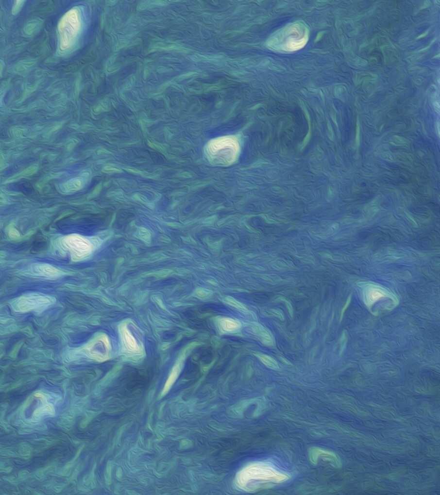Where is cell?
<instances>
[{
  "label": "cell",
  "instance_id": "obj_1",
  "mask_svg": "<svg viewBox=\"0 0 440 495\" xmlns=\"http://www.w3.org/2000/svg\"><path fill=\"white\" fill-rule=\"evenodd\" d=\"M309 40V30L301 22L291 23L272 34L267 46L279 52H295L303 49Z\"/></svg>",
  "mask_w": 440,
  "mask_h": 495
},
{
  "label": "cell",
  "instance_id": "obj_2",
  "mask_svg": "<svg viewBox=\"0 0 440 495\" xmlns=\"http://www.w3.org/2000/svg\"><path fill=\"white\" fill-rule=\"evenodd\" d=\"M290 479L287 473L281 472L268 462H256L248 466L240 472L237 482L246 488L252 482L261 484H280Z\"/></svg>",
  "mask_w": 440,
  "mask_h": 495
},
{
  "label": "cell",
  "instance_id": "obj_3",
  "mask_svg": "<svg viewBox=\"0 0 440 495\" xmlns=\"http://www.w3.org/2000/svg\"><path fill=\"white\" fill-rule=\"evenodd\" d=\"M239 150L238 141L232 136L213 139L205 147L209 159L222 165H230L235 161L238 156Z\"/></svg>",
  "mask_w": 440,
  "mask_h": 495
},
{
  "label": "cell",
  "instance_id": "obj_4",
  "mask_svg": "<svg viewBox=\"0 0 440 495\" xmlns=\"http://www.w3.org/2000/svg\"><path fill=\"white\" fill-rule=\"evenodd\" d=\"M81 15L79 9H72L64 15L58 27L60 36V47L67 51L74 45L81 30Z\"/></svg>",
  "mask_w": 440,
  "mask_h": 495
},
{
  "label": "cell",
  "instance_id": "obj_5",
  "mask_svg": "<svg viewBox=\"0 0 440 495\" xmlns=\"http://www.w3.org/2000/svg\"><path fill=\"white\" fill-rule=\"evenodd\" d=\"M54 302V298L51 297L41 294H30L20 297L14 301L13 308L16 312H42Z\"/></svg>",
  "mask_w": 440,
  "mask_h": 495
},
{
  "label": "cell",
  "instance_id": "obj_6",
  "mask_svg": "<svg viewBox=\"0 0 440 495\" xmlns=\"http://www.w3.org/2000/svg\"><path fill=\"white\" fill-rule=\"evenodd\" d=\"M363 295H364V302L369 309H372L374 306V304L382 299H389L395 305H397L399 303L398 298L391 292H389L387 289L384 288L381 285H376V284H367L365 285L364 291H363Z\"/></svg>",
  "mask_w": 440,
  "mask_h": 495
},
{
  "label": "cell",
  "instance_id": "obj_7",
  "mask_svg": "<svg viewBox=\"0 0 440 495\" xmlns=\"http://www.w3.org/2000/svg\"><path fill=\"white\" fill-rule=\"evenodd\" d=\"M62 245L71 252L75 259H81L90 255L93 248L90 241L78 235L65 237L62 240Z\"/></svg>",
  "mask_w": 440,
  "mask_h": 495
},
{
  "label": "cell",
  "instance_id": "obj_8",
  "mask_svg": "<svg viewBox=\"0 0 440 495\" xmlns=\"http://www.w3.org/2000/svg\"><path fill=\"white\" fill-rule=\"evenodd\" d=\"M319 458H322L329 462L334 467L340 468L341 461L337 454L329 450H323L319 447H312L309 450V459L311 463L317 464Z\"/></svg>",
  "mask_w": 440,
  "mask_h": 495
},
{
  "label": "cell",
  "instance_id": "obj_9",
  "mask_svg": "<svg viewBox=\"0 0 440 495\" xmlns=\"http://www.w3.org/2000/svg\"><path fill=\"white\" fill-rule=\"evenodd\" d=\"M253 330H254V333L257 335L258 338L261 340V342L263 344L268 346H273L274 345V339L272 337V334L269 332V330L265 329L264 327L261 326L260 324H254L253 326Z\"/></svg>",
  "mask_w": 440,
  "mask_h": 495
},
{
  "label": "cell",
  "instance_id": "obj_10",
  "mask_svg": "<svg viewBox=\"0 0 440 495\" xmlns=\"http://www.w3.org/2000/svg\"><path fill=\"white\" fill-rule=\"evenodd\" d=\"M36 270L39 274L46 277H58L62 274V272L60 269L49 264L38 265L36 266Z\"/></svg>",
  "mask_w": 440,
  "mask_h": 495
},
{
  "label": "cell",
  "instance_id": "obj_11",
  "mask_svg": "<svg viewBox=\"0 0 440 495\" xmlns=\"http://www.w3.org/2000/svg\"><path fill=\"white\" fill-rule=\"evenodd\" d=\"M181 367H182V364H180V363H177V364H175V367L173 368L171 373H170V375L169 377L168 381H167V383H166L165 387H164V391H163L164 394L167 393V391L170 389V387L173 385V383L177 379V377L179 375L180 371H181Z\"/></svg>",
  "mask_w": 440,
  "mask_h": 495
},
{
  "label": "cell",
  "instance_id": "obj_12",
  "mask_svg": "<svg viewBox=\"0 0 440 495\" xmlns=\"http://www.w3.org/2000/svg\"><path fill=\"white\" fill-rule=\"evenodd\" d=\"M220 328L221 330H224V331H235V330H238L241 327V324L237 321L236 320H232V319H224L220 322Z\"/></svg>",
  "mask_w": 440,
  "mask_h": 495
},
{
  "label": "cell",
  "instance_id": "obj_13",
  "mask_svg": "<svg viewBox=\"0 0 440 495\" xmlns=\"http://www.w3.org/2000/svg\"><path fill=\"white\" fill-rule=\"evenodd\" d=\"M83 184L84 182L81 180V178H75L65 184L64 188L67 192H74L76 190H79V188H82Z\"/></svg>",
  "mask_w": 440,
  "mask_h": 495
},
{
  "label": "cell",
  "instance_id": "obj_14",
  "mask_svg": "<svg viewBox=\"0 0 440 495\" xmlns=\"http://www.w3.org/2000/svg\"><path fill=\"white\" fill-rule=\"evenodd\" d=\"M255 355L258 357V359L261 360L263 364H265L266 366L271 368V369L279 368V364L277 363L276 360H273L271 357L265 355V354H261V353H256Z\"/></svg>",
  "mask_w": 440,
  "mask_h": 495
},
{
  "label": "cell",
  "instance_id": "obj_15",
  "mask_svg": "<svg viewBox=\"0 0 440 495\" xmlns=\"http://www.w3.org/2000/svg\"><path fill=\"white\" fill-rule=\"evenodd\" d=\"M224 301H225L228 304L232 305V306L235 307L236 309H237V310L241 311V312L247 313V314H249V313H250L249 310H248V309H247V308L245 307L242 303H240V302H238L237 300H236V299L232 298V297H227L226 298H224Z\"/></svg>",
  "mask_w": 440,
  "mask_h": 495
},
{
  "label": "cell",
  "instance_id": "obj_16",
  "mask_svg": "<svg viewBox=\"0 0 440 495\" xmlns=\"http://www.w3.org/2000/svg\"><path fill=\"white\" fill-rule=\"evenodd\" d=\"M211 294H212L211 292H209V291L205 290V289H198L197 291L195 292V295L196 296L199 297H203V298L208 297Z\"/></svg>",
  "mask_w": 440,
  "mask_h": 495
},
{
  "label": "cell",
  "instance_id": "obj_17",
  "mask_svg": "<svg viewBox=\"0 0 440 495\" xmlns=\"http://www.w3.org/2000/svg\"><path fill=\"white\" fill-rule=\"evenodd\" d=\"M350 302H351V296L348 297V298H347V302H346V304H345V306H344L343 309H342V312H341V317H340V319L343 318L344 313H345V312L347 311V307L349 306V304H350Z\"/></svg>",
  "mask_w": 440,
  "mask_h": 495
}]
</instances>
